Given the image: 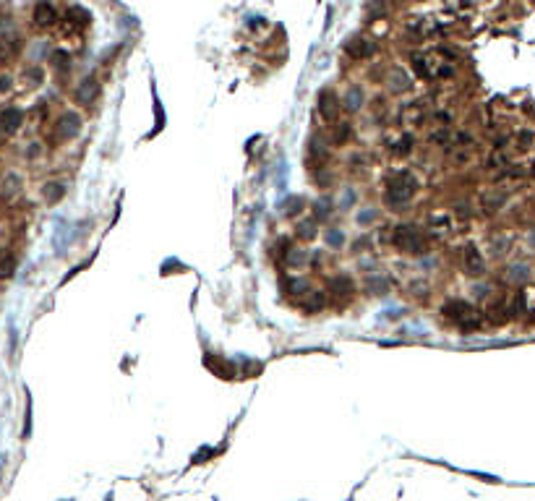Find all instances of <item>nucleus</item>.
I'll list each match as a JSON object with an SVG mask.
<instances>
[{
  "mask_svg": "<svg viewBox=\"0 0 535 501\" xmlns=\"http://www.w3.org/2000/svg\"><path fill=\"white\" fill-rule=\"evenodd\" d=\"M532 172H535V170H532Z\"/></svg>",
  "mask_w": 535,
  "mask_h": 501,
  "instance_id": "obj_12",
  "label": "nucleus"
},
{
  "mask_svg": "<svg viewBox=\"0 0 535 501\" xmlns=\"http://www.w3.org/2000/svg\"><path fill=\"white\" fill-rule=\"evenodd\" d=\"M21 110H16V107H8V110H3L0 112V128H3V133H16L18 131V126H21Z\"/></svg>",
  "mask_w": 535,
  "mask_h": 501,
  "instance_id": "obj_3",
  "label": "nucleus"
},
{
  "mask_svg": "<svg viewBox=\"0 0 535 501\" xmlns=\"http://www.w3.org/2000/svg\"><path fill=\"white\" fill-rule=\"evenodd\" d=\"M53 63H55V68H60V71H68V55L65 53H55Z\"/></svg>",
  "mask_w": 535,
  "mask_h": 501,
  "instance_id": "obj_10",
  "label": "nucleus"
},
{
  "mask_svg": "<svg viewBox=\"0 0 535 501\" xmlns=\"http://www.w3.org/2000/svg\"><path fill=\"white\" fill-rule=\"evenodd\" d=\"M94 94H97V81H94V79H86V81L79 86V92H76V97H79L81 102H92Z\"/></svg>",
  "mask_w": 535,
  "mask_h": 501,
  "instance_id": "obj_6",
  "label": "nucleus"
},
{
  "mask_svg": "<svg viewBox=\"0 0 535 501\" xmlns=\"http://www.w3.org/2000/svg\"><path fill=\"white\" fill-rule=\"evenodd\" d=\"M8 86H11V79H0V92H6Z\"/></svg>",
  "mask_w": 535,
  "mask_h": 501,
  "instance_id": "obj_11",
  "label": "nucleus"
},
{
  "mask_svg": "<svg viewBox=\"0 0 535 501\" xmlns=\"http://www.w3.org/2000/svg\"><path fill=\"white\" fill-rule=\"evenodd\" d=\"M34 21H37L39 27H50V24H55V21H58V13H55V8L50 3H37Z\"/></svg>",
  "mask_w": 535,
  "mask_h": 501,
  "instance_id": "obj_4",
  "label": "nucleus"
},
{
  "mask_svg": "<svg viewBox=\"0 0 535 501\" xmlns=\"http://www.w3.org/2000/svg\"><path fill=\"white\" fill-rule=\"evenodd\" d=\"M394 243H397L399 248H402V251H410V254H413V251L418 254V251L423 248V245H420V240H418V233L413 230V227H397V233H394Z\"/></svg>",
  "mask_w": 535,
  "mask_h": 501,
  "instance_id": "obj_1",
  "label": "nucleus"
},
{
  "mask_svg": "<svg viewBox=\"0 0 535 501\" xmlns=\"http://www.w3.org/2000/svg\"><path fill=\"white\" fill-rule=\"evenodd\" d=\"M347 107L350 110H358L361 107V89H352V92L347 94Z\"/></svg>",
  "mask_w": 535,
  "mask_h": 501,
  "instance_id": "obj_9",
  "label": "nucleus"
},
{
  "mask_svg": "<svg viewBox=\"0 0 535 501\" xmlns=\"http://www.w3.org/2000/svg\"><path fill=\"white\" fill-rule=\"evenodd\" d=\"M13 269H16V259H13V256L3 259V261H0V277H11Z\"/></svg>",
  "mask_w": 535,
  "mask_h": 501,
  "instance_id": "obj_8",
  "label": "nucleus"
},
{
  "mask_svg": "<svg viewBox=\"0 0 535 501\" xmlns=\"http://www.w3.org/2000/svg\"><path fill=\"white\" fill-rule=\"evenodd\" d=\"M415 191V180H407L405 178V183H394L389 186V193H387V201L389 204H405Z\"/></svg>",
  "mask_w": 535,
  "mask_h": 501,
  "instance_id": "obj_2",
  "label": "nucleus"
},
{
  "mask_svg": "<svg viewBox=\"0 0 535 501\" xmlns=\"http://www.w3.org/2000/svg\"><path fill=\"white\" fill-rule=\"evenodd\" d=\"M347 53H350V55H355V58H363V55L373 53V44H371V42H366V39H355V42H350V44H347Z\"/></svg>",
  "mask_w": 535,
  "mask_h": 501,
  "instance_id": "obj_7",
  "label": "nucleus"
},
{
  "mask_svg": "<svg viewBox=\"0 0 535 501\" xmlns=\"http://www.w3.org/2000/svg\"><path fill=\"white\" fill-rule=\"evenodd\" d=\"M60 128V136H65V139H71V136H76L79 133V128H81V120H79V115H73V112H68V115H63L60 118V123H58Z\"/></svg>",
  "mask_w": 535,
  "mask_h": 501,
  "instance_id": "obj_5",
  "label": "nucleus"
}]
</instances>
